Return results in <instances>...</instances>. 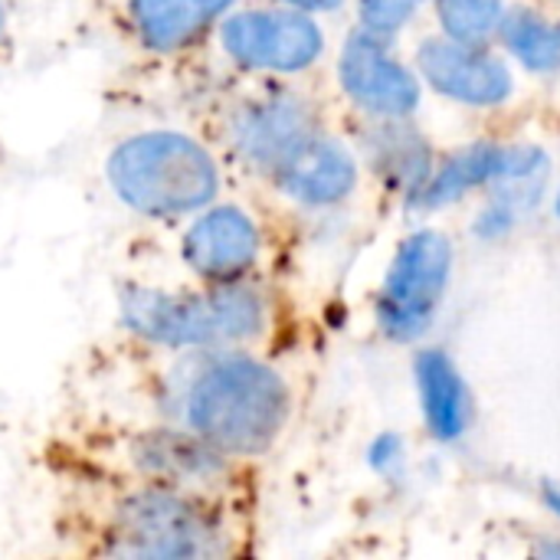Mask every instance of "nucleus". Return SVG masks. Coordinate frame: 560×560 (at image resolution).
Instances as JSON below:
<instances>
[{
  "label": "nucleus",
  "mask_w": 560,
  "mask_h": 560,
  "mask_svg": "<svg viewBox=\"0 0 560 560\" xmlns=\"http://www.w3.org/2000/svg\"><path fill=\"white\" fill-rule=\"evenodd\" d=\"M276 180L305 203H335L354 187V164L341 144L318 135Z\"/></svg>",
  "instance_id": "14"
},
{
  "label": "nucleus",
  "mask_w": 560,
  "mask_h": 560,
  "mask_svg": "<svg viewBox=\"0 0 560 560\" xmlns=\"http://www.w3.org/2000/svg\"><path fill=\"white\" fill-rule=\"evenodd\" d=\"M118 322L151 348L190 351L246 341L262 331L266 308L256 292L220 282L213 292H167L128 285L118 295Z\"/></svg>",
  "instance_id": "4"
},
{
  "label": "nucleus",
  "mask_w": 560,
  "mask_h": 560,
  "mask_svg": "<svg viewBox=\"0 0 560 560\" xmlns=\"http://www.w3.org/2000/svg\"><path fill=\"white\" fill-rule=\"evenodd\" d=\"M289 3H299V7H315V10H328V7H335L338 0H289Z\"/></svg>",
  "instance_id": "19"
},
{
  "label": "nucleus",
  "mask_w": 560,
  "mask_h": 560,
  "mask_svg": "<svg viewBox=\"0 0 560 560\" xmlns=\"http://www.w3.org/2000/svg\"><path fill=\"white\" fill-rule=\"evenodd\" d=\"M82 440L69 443L72 476H95L135 486L177 489L203 495L226 476V453L190 433L187 427H141V423H102L85 427Z\"/></svg>",
  "instance_id": "2"
},
{
  "label": "nucleus",
  "mask_w": 560,
  "mask_h": 560,
  "mask_svg": "<svg viewBox=\"0 0 560 560\" xmlns=\"http://www.w3.org/2000/svg\"><path fill=\"white\" fill-rule=\"evenodd\" d=\"M558 213H560V200H558Z\"/></svg>",
  "instance_id": "21"
},
{
  "label": "nucleus",
  "mask_w": 560,
  "mask_h": 560,
  "mask_svg": "<svg viewBox=\"0 0 560 560\" xmlns=\"http://www.w3.org/2000/svg\"><path fill=\"white\" fill-rule=\"evenodd\" d=\"M259 256V230L256 223L236 207L207 210L184 236V259L187 266L210 282H233L240 279Z\"/></svg>",
  "instance_id": "9"
},
{
  "label": "nucleus",
  "mask_w": 560,
  "mask_h": 560,
  "mask_svg": "<svg viewBox=\"0 0 560 560\" xmlns=\"http://www.w3.org/2000/svg\"><path fill=\"white\" fill-rule=\"evenodd\" d=\"M450 259L453 253L446 236L433 230H423L400 246L381 295V325L390 338L413 341L423 335L446 289Z\"/></svg>",
  "instance_id": "6"
},
{
  "label": "nucleus",
  "mask_w": 560,
  "mask_h": 560,
  "mask_svg": "<svg viewBox=\"0 0 560 560\" xmlns=\"http://www.w3.org/2000/svg\"><path fill=\"white\" fill-rule=\"evenodd\" d=\"M315 138H318V128H315L308 108L299 105L295 98H269V102L249 105L233 125V141H236L240 154L249 164H256L276 177Z\"/></svg>",
  "instance_id": "8"
},
{
  "label": "nucleus",
  "mask_w": 560,
  "mask_h": 560,
  "mask_svg": "<svg viewBox=\"0 0 560 560\" xmlns=\"http://www.w3.org/2000/svg\"><path fill=\"white\" fill-rule=\"evenodd\" d=\"M121 203L144 217H184L207 207L220 174L203 144L177 131H144L121 141L105 164Z\"/></svg>",
  "instance_id": "5"
},
{
  "label": "nucleus",
  "mask_w": 560,
  "mask_h": 560,
  "mask_svg": "<svg viewBox=\"0 0 560 560\" xmlns=\"http://www.w3.org/2000/svg\"><path fill=\"white\" fill-rule=\"evenodd\" d=\"M541 164V154L535 148H469L459 158H453L417 197L420 207H440L450 203L456 197H463L469 187L489 184L495 177H509V180H522L532 177Z\"/></svg>",
  "instance_id": "12"
},
{
  "label": "nucleus",
  "mask_w": 560,
  "mask_h": 560,
  "mask_svg": "<svg viewBox=\"0 0 560 560\" xmlns=\"http://www.w3.org/2000/svg\"><path fill=\"white\" fill-rule=\"evenodd\" d=\"M417 3L420 0H361V13H364L368 30L390 33L417 10Z\"/></svg>",
  "instance_id": "18"
},
{
  "label": "nucleus",
  "mask_w": 560,
  "mask_h": 560,
  "mask_svg": "<svg viewBox=\"0 0 560 560\" xmlns=\"http://www.w3.org/2000/svg\"><path fill=\"white\" fill-rule=\"evenodd\" d=\"M420 374V394H423V410L436 436L456 440L466 430L469 404H466V387L459 381V371L443 351H427L417 364Z\"/></svg>",
  "instance_id": "15"
},
{
  "label": "nucleus",
  "mask_w": 560,
  "mask_h": 560,
  "mask_svg": "<svg viewBox=\"0 0 560 560\" xmlns=\"http://www.w3.org/2000/svg\"><path fill=\"white\" fill-rule=\"evenodd\" d=\"M233 0H128L131 33L154 52L184 49Z\"/></svg>",
  "instance_id": "13"
},
{
  "label": "nucleus",
  "mask_w": 560,
  "mask_h": 560,
  "mask_svg": "<svg viewBox=\"0 0 560 560\" xmlns=\"http://www.w3.org/2000/svg\"><path fill=\"white\" fill-rule=\"evenodd\" d=\"M345 89L371 112L381 115H407L417 105L413 75L397 66L381 39V33H358L341 56Z\"/></svg>",
  "instance_id": "10"
},
{
  "label": "nucleus",
  "mask_w": 560,
  "mask_h": 560,
  "mask_svg": "<svg viewBox=\"0 0 560 560\" xmlns=\"http://www.w3.org/2000/svg\"><path fill=\"white\" fill-rule=\"evenodd\" d=\"M505 46L532 69H560V20H545L532 10H515L502 20Z\"/></svg>",
  "instance_id": "16"
},
{
  "label": "nucleus",
  "mask_w": 560,
  "mask_h": 560,
  "mask_svg": "<svg viewBox=\"0 0 560 560\" xmlns=\"http://www.w3.org/2000/svg\"><path fill=\"white\" fill-rule=\"evenodd\" d=\"M10 30H7V10H3V0H0V46L7 43Z\"/></svg>",
  "instance_id": "20"
},
{
  "label": "nucleus",
  "mask_w": 560,
  "mask_h": 560,
  "mask_svg": "<svg viewBox=\"0 0 560 560\" xmlns=\"http://www.w3.org/2000/svg\"><path fill=\"white\" fill-rule=\"evenodd\" d=\"M420 66L433 89L469 105H495L512 92L509 69L499 59L469 49V43L459 39L427 43L420 49Z\"/></svg>",
  "instance_id": "11"
},
{
  "label": "nucleus",
  "mask_w": 560,
  "mask_h": 560,
  "mask_svg": "<svg viewBox=\"0 0 560 560\" xmlns=\"http://www.w3.org/2000/svg\"><path fill=\"white\" fill-rule=\"evenodd\" d=\"M285 410L282 377L249 358L210 361L180 390L184 427L226 456L262 453L279 436Z\"/></svg>",
  "instance_id": "3"
},
{
  "label": "nucleus",
  "mask_w": 560,
  "mask_h": 560,
  "mask_svg": "<svg viewBox=\"0 0 560 560\" xmlns=\"http://www.w3.org/2000/svg\"><path fill=\"white\" fill-rule=\"evenodd\" d=\"M220 43L240 66L295 72L322 52L318 26L299 10H246L223 23Z\"/></svg>",
  "instance_id": "7"
},
{
  "label": "nucleus",
  "mask_w": 560,
  "mask_h": 560,
  "mask_svg": "<svg viewBox=\"0 0 560 560\" xmlns=\"http://www.w3.org/2000/svg\"><path fill=\"white\" fill-rule=\"evenodd\" d=\"M440 16L453 39L476 43L499 23L502 0H440Z\"/></svg>",
  "instance_id": "17"
},
{
  "label": "nucleus",
  "mask_w": 560,
  "mask_h": 560,
  "mask_svg": "<svg viewBox=\"0 0 560 560\" xmlns=\"http://www.w3.org/2000/svg\"><path fill=\"white\" fill-rule=\"evenodd\" d=\"M62 538L82 555L118 560H187L226 555V528L203 495L72 476Z\"/></svg>",
  "instance_id": "1"
}]
</instances>
